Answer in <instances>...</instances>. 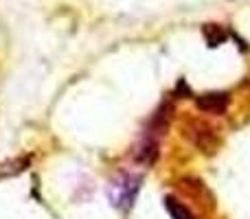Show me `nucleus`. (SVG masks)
<instances>
[{
    "label": "nucleus",
    "mask_w": 250,
    "mask_h": 219,
    "mask_svg": "<svg viewBox=\"0 0 250 219\" xmlns=\"http://www.w3.org/2000/svg\"><path fill=\"white\" fill-rule=\"evenodd\" d=\"M141 189V176H132V173H121L117 180H112L108 189L110 202L117 208H132L134 199H136V193Z\"/></svg>",
    "instance_id": "nucleus-1"
},
{
    "label": "nucleus",
    "mask_w": 250,
    "mask_h": 219,
    "mask_svg": "<svg viewBox=\"0 0 250 219\" xmlns=\"http://www.w3.org/2000/svg\"><path fill=\"white\" fill-rule=\"evenodd\" d=\"M229 105V95L226 92H211V95H204L202 99H198V108L204 112H224Z\"/></svg>",
    "instance_id": "nucleus-2"
},
{
    "label": "nucleus",
    "mask_w": 250,
    "mask_h": 219,
    "mask_svg": "<svg viewBox=\"0 0 250 219\" xmlns=\"http://www.w3.org/2000/svg\"><path fill=\"white\" fill-rule=\"evenodd\" d=\"M165 208H167V213L171 215V219H195L193 213H191L185 204L178 202L176 198H165Z\"/></svg>",
    "instance_id": "nucleus-3"
},
{
    "label": "nucleus",
    "mask_w": 250,
    "mask_h": 219,
    "mask_svg": "<svg viewBox=\"0 0 250 219\" xmlns=\"http://www.w3.org/2000/svg\"><path fill=\"white\" fill-rule=\"evenodd\" d=\"M202 33H204V38H207V42H208V46L211 48L220 46V44L226 40V31L222 29V26H217V24H204Z\"/></svg>",
    "instance_id": "nucleus-4"
}]
</instances>
